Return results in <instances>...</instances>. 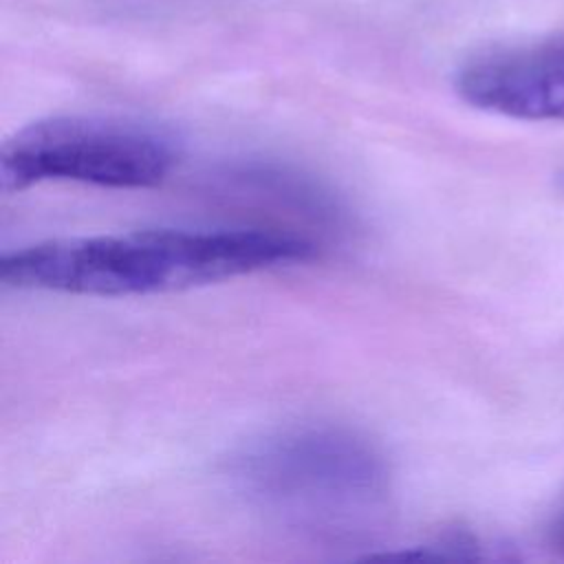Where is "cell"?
<instances>
[{"label": "cell", "mask_w": 564, "mask_h": 564, "mask_svg": "<svg viewBox=\"0 0 564 564\" xmlns=\"http://www.w3.org/2000/svg\"><path fill=\"white\" fill-rule=\"evenodd\" d=\"M313 256V242L284 231L143 229L57 238L4 253L0 282L20 291L126 297L205 286Z\"/></svg>", "instance_id": "6da1fadb"}, {"label": "cell", "mask_w": 564, "mask_h": 564, "mask_svg": "<svg viewBox=\"0 0 564 564\" xmlns=\"http://www.w3.org/2000/svg\"><path fill=\"white\" fill-rule=\"evenodd\" d=\"M258 511L322 538H352L388 507L390 469L364 434L333 423L271 430L242 445L227 467Z\"/></svg>", "instance_id": "7a4b0ae2"}, {"label": "cell", "mask_w": 564, "mask_h": 564, "mask_svg": "<svg viewBox=\"0 0 564 564\" xmlns=\"http://www.w3.org/2000/svg\"><path fill=\"white\" fill-rule=\"evenodd\" d=\"M178 161V141L165 128L110 115L37 119L0 150L2 192L46 181L139 189L161 183Z\"/></svg>", "instance_id": "3957f363"}, {"label": "cell", "mask_w": 564, "mask_h": 564, "mask_svg": "<svg viewBox=\"0 0 564 564\" xmlns=\"http://www.w3.org/2000/svg\"><path fill=\"white\" fill-rule=\"evenodd\" d=\"M454 84L474 108L524 121H564V40L480 53L460 66Z\"/></svg>", "instance_id": "277c9868"}, {"label": "cell", "mask_w": 564, "mask_h": 564, "mask_svg": "<svg viewBox=\"0 0 564 564\" xmlns=\"http://www.w3.org/2000/svg\"><path fill=\"white\" fill-rule=\"evenodd\" d=\"M551 542H553V549L564 555V513L555 520L553 529H551Z\"/></svg>", "instance_id": "5b68a950"}, {"label": "cell", "mask_w": 564, "mask_h": 564, "mask_svg": "<svg viewBox=\"0 0 564 564\" xmlns=\"http://www.w3.org/2000/svg\"><path fill=\"white\" fill-rule=\"evenodd\" d=\"M562 185H564V174H562Z\"/></svg>", "instance_id": "8992f818"}]
</instances>
